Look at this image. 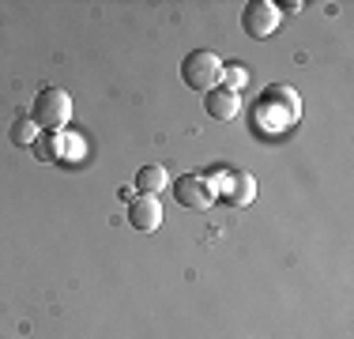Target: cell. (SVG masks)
<instances>
[{
    "label": "cell",
    "instance_id": "3",
    "mask_svg": "<svg viewBox=\"0 0 354 339\" xmlns=\"http://www.w3.org/2000/svg\"><path fill=\"white\" fill-rule=\"evenodd\" d=\"M279 19H283V12L272 0H249V4L241 8V30L257 42L272 38V34L279 30Z\"/></svg>",
    "mask_w": 354,
    "mask_h": 339
},
{
    "label": "cell",
    "instance_id": "7",
    "mask_svg": "<svg viewBox=\"0 0 354 339\" xmlns=\"http://www.w3.org/2000/svg\"><path fill=\"white\" fill-rule=\"evenodd\" d=\"M132 189H140L143 196H158L162 189H170V174H166V166H158V163H151V166H140V174H136V185Z\"/></svg>",
    "mask_w": 354,
    "mask_h": 339
},
{
    "label": "cell",
    "instance_id": "8",
    "mask_svg": "<svg viewBox=\"0 0 354 339\" xmlns=\"http://www.w3.org/2000/svg\"><path fill=\"white\" fill-rule=\"evenodd\" d=\"M264 109H286V117H298L301 113V102L294 95V87H286V83H275V87L264 91Z\"/></svg>",
    "mask_w": 354,
    "mask_h": 339
},
{
    "label": "cell",
    "instance_id": "1",
    "mask_svg": "<svg viewBox=\"0 0 354 339\" xmlns=\"http://www.w3.org/2000/svg\"><path fill=\"white\" fill-rule=\"evenodd\" d=\"M30 121L41 132H64V125L72 121V95L61 87H41L30 106Z\"/></svg>",
    "mask_w": 354,
    "mask_h": 339
},
{
    "label": "cell",
    "instance_id": "9",
    "mask_svg": "<svg viewBox=\"0 0 354 339\" xmlns=\"http://www.w3.org/2000/svg\"><path fill=\"white\" fill-rule=\"evenodd\" d=\"M30 151L38 155V163H61L64 158V132H41Z\"/></svg>",
    "mask_w": 354,
    "mask_h": 339
},
{
    "label": "cell",
    "instance_id": "12",
    "mask_svg": "<svg viewBox=\"0 0 354 339\" xmlns=\"http://www.w3.org/2000/svg\"><path fill=\"white\" fill-rule=\"evenodd\" d=\"M223 91H230V95H241L245 91V83H249V64H241V61H230V64H223Z\"/></svg>",
    "mask_w": 354,
    "mask_h": 339
},
{
    "label": "cell",
    "instance_id": "5",
    "mask_svg": "<svg viewBox=\"0 0 354 339\" xmlns=\"http://www.w3.org/2000/svg\"><path fill=\"white\" fill-rule=\"evenodd\" d=\"M129 226L132 230H143V234H151V230H158L162 226V203H158V196H132L129 200Z\"/></svg>",
    "mask_w": 354,
    "mask_h": 339
},
{
    "label": "cell",
    "instance_id": "2",
    "mask_svg": "<svg viewBox=\"0 0 354 339\" xmlns=\"http://www.w3.org/2000/svg\"><path fill=\"white\" fill-rule=\"evenodd\" d=\"M181 80H185V87L200 91V95L215 91L218 80H223V61H218V53H212V49H192V53H185L181 57Z\"/></svg>",
    "mask_w": 354,
    "mask_h": 339
},
{
    "label": "cell",
    "instance_id": "10",
    "mask_svg": "<svg viewBox=\"0 0 354 339\" xmlns=\"http://www.w3.org/2000/svg\"><path fill=\"white\" fill-rule=\"evenodd\" d=\"M252 200H257V177L252 174H234V185H230V192H226V203H230V208H249Z\"/></svg>",
    "mask_w": 354,
    "mask_h": 339
},
{
    "label": "cell",
    "instance_id": "6",
    "mask_svg": "<svg viewBox=\"0 0 354 339\" xmlns=\"http://www.w3.org/2000/svg\"><path fill=\"white\" fill-rule=\"evenodd\" d=\"M204 109L215 117V121H234V117L241 113V95H230V91L215 87V91H207Z\"/></svg>",
    "mask_w": 354,
    "mask_h": 339
},
{
    "label": "cell",
    "instance_id": "4",
    "mask_svg": "<svg viewBox=\"0 0 354 339\" xmlns=\"http://www.w3.org/2000/svg\"><path fill=\"white\" fill-rule=\"evenodd\" d=\"M174 196H177V203H181V208H189V211H207V208L218 200V192H215V185L207 181V177L185 174V177H177Z\"/></svg>",
    "mask_w": 354,
    "mask_h": 339
},
{
    "label": "cell",
    "instance_id": "13",
    "mask_svg": "<svg viewBox=\"0 0 354 339\" xmlns=\"http://www.w3.org/2000/svg\"><path fill=\"white\" fill-rule=\"evenodd\" d=\"M275 8H279V12H301L298 0H286V4H275Z\"/></svg>",
    "mask_w": 354,
    "mask_h": 339
},
{
    "label": "cell",
    "instance_id": "11",
    "mask_svg": "<svg viewBox=\"0 0 354 339\" xmlns=\"http://www.w3.org/2000/svg\"><path fill=\"white\" fill-rule=\"evenodd\" d=\"M38 136H41V129H38L35 121H30L27 113H23V117H15V121H12V129H8V140H12L15 147H35V140H38Z\"/></svg>",
    "mask_w": 354,
    "mask_h": 339
}]
</instances>
